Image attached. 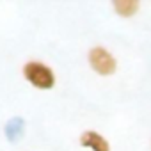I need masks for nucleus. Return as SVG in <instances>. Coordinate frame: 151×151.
Masks as SVG:
<instances>
[{"label": "nucleus", "instance_id": "obj_1", "mask_svg": "<svg viewBox=\"0 0 151 151\" xmlns=\"http://www.w3.org/2000/svg\"><path fill=\"white\" fill-rule=\"evenodd\" d=\"M23 77L25 80L41 91H48L55 86V73L50 66L37 62V60H30L23 66Z\"/></svg>", "mask_w": 151, "mask_h": 151}, {"label": "nucleus", "instance_id": "obj_2", "mask_svg": "<svg viewBox=\"0 0 151 151\" xmlns=\"http://www.w3.org/2000/svg\"><path fill=\"white\" fill-rule=\"evenodd\" d=\"M89 66L93 68L94 73L101 75V77H110L117 69V60L116 57L103 46H94L89 50Z\"/></svg>", "mask_w": 151, "mask_h": 151}, {"label": "nucleus", "instance_id": "obj_3", "mask_svg": "<svg viewBox=\"0 0 151 151\" xmlns=\"http://www.w3.org/2000/svg\"><path fill=\"white\" fill-rule=\"evenodd\" d=\"M80 146L82 147H89L93 151H110L109 140L101 133H98L94 130H87V132H84L80 135Z\"/></svg>", "mask_w": 151, "mask_h": 151}, {"label": "nucleus", "instance_id": "obj_4", "mask_svg": "<svg viewBox=\"0 0 151 151\" xmlns=\"http://www.w3.org/2000/svg\"><path fill=\"white\" fill-rule=\"evenodd\" d=\"M112 7L121 18H132L139 11L140 4L137 2V0H116V2L112 4Z\"/></svg>", "mask_w": 151, "mask_h": 151}]
</instances>
